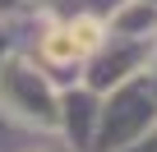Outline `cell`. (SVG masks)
I'll return each mask as SVG.
<instances>
[{
	"instance_id": "cell-1",
	"label": "cell",
	"mask_w": 157,
	"mask_h": 152,
	"mask_svg": "<svg viewBox=\"0 0 157 152\" xmlns=\"http://www.w3.org/2000/svg\"><path fill=\"white\" fill-rule=\"evenodd\" d=\"M42 55H46V60H56V65H69V60H78V55H83V51L74 46L69 28H56V32H46V42H42Z\"/></svg>"
}]
</instances>
